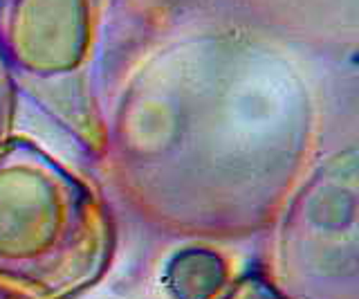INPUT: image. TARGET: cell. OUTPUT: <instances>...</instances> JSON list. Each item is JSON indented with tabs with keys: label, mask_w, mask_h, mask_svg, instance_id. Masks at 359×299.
I'll return each instance as SVG.
<instances>
[{
	"label": "cell",
	"mask_w": 359,
	"mask_h": 299,
	"mask_svg": "<svg viewBox=\"0 0 359 299\" xmlns=\"http://www.w3.org/2000/svg\"><path fill=\"white\" fill-rule=\"evenodd\" d=\"M227 281V263L209 250H187L168 263L166 286L177 299H211Z\"/></svg>",
	"instance_id": "obj_2"
},
{
	"label": "cell",
	"mask_w": 359,
	"mask_h": 299,
	"mask_svg": "<svg viewBox=\"0 0 359 299\" xmlns=\"http://www.w3.org/2000/svg\"><path fill=\"white\" fill-rule=\"evenodd\" d=\"M0 299H39V297H34L32 293L22 291V288L0 279Z\"/></svg>",
	"instance_id": "obj_4"
},
{
	"label": "cell",
	"mask_w": 359,
	"mask_h": 299,
	"mask_svg": "<svg viewBox=\"0 0 359 299\" xmlns=\"http://www.w3.org/2000/svg\"><path fill=\"white\" fill-rule=\"evenodd\" d=\"M3 121H5V93L0 88V126H3Z\"/></svg>",
	"instance_id": "obj_5"
},
{
	"label": "cell",
	"mask_w": 359,
	"mask_h": 299,
	"mask_svg": "<svg viewBox=\"0 0 359 299\" xmlns=\"http://www.w3.org/2000/svg\"><path fill=\"white\" fill-rule=\"evenodd\" d=\"M218 299H297L290 293L280 291L272 281L261 274H247L236 284H231Z\"/></svg>",
	"instance_id": "obj_3"
},
{
	"label": "cell",
	"mask_w": 359,
	"mask_h": 299,
	"mask_svg": "<svg viewBox=\"0 0 359 299\" xmlns=\"http://www.w3.org/2000/svg\"><path fill=\"white\" fill-rule=\"evenodd\" d=\"M115 237L95 196L29 147L0 153V279L74 299L106 274Z\"/></svg>",
	"instance_id": "obj_1"
}]
</instances>
